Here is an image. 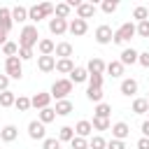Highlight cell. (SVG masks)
I'll list each match as a JSON object with an SVG mask.
<instances>
[{
    "label": "cell",
    "mask_w": 149,
    "mask_h": 149,
    "mask_svg": "<svg viewBox=\"0 0 149 149\" xmlns=\"http://www.w3.org/2000/svg\"><path fill=\"white\" fill-rule=\"evenodd\" d=\"M68 23H70V21H65V19L51 16V19H49V33H51V35H65V33H68Z\"/></svg>",
    "instance_id": "8fae6325"
},
{
    "label": "cell",
    "mask_w": 149,
    "mask_h": 149,
    "mask_svg": "<svg viewBox=\"0 0 149 149\" xmlns=\"http://www.w3.org/2000/svg\"><path fill=\"white\" fill-rule=\"evenodd\" d=\"M14 26V19H12V9L9 7H0V28L5 33H9Z\"/></svg>",
    "instance_id": "e0dca14e"
},
{
    "label": "cell",
    "mask_w": 149,
    "mask_h": 149,
    "mask_svg": "<svg viewBox=\"0 0 149 149\" xmlns=\"http://www.w3.org/2000/svg\"><path fill=\"white\" fill-rule=\"evenodd\" d=\"M54 56H56V58H70V56H72V44H70V42H58Z\"/></svg>",
    "instance_id": "cb8c5ba5"
},
{
    "label": "cell",
    "mask_w": 149,
    "mask_h": 149,
    "mask_svg": "<svg viewBox=\"0 0 149 149\" xmlns=\"http://www.w3.org/2000/svg\"><path fill=\"white\" fill-rule=\"evenodd\" d=\"M72 137H74V128L72 126H61L58 128V140L61 142H72Z\"/></svg>",
    "instance_id": "1f68e13d"
},
{
    "label": "cell",
    "mask_w": 149,
    "mask_h": 149,
    "mask_svg": "<svg viewBox=\"0 0 149 149\" xmlns=\"http://www.w3.org/2000/svg\"><path fill=\"white\" fill-rule=\"evenodd\" d=\"M91 126H93V130H109V128H112L109 119H98V116H93Z\"/></svg>",
    "instance_id": "74e56055"
},
{
    "label": "cell",
    "mask_w": 149,
    "mask_h": 149,
    "mask_svg": "<svg viewBox=\"0 0 149 149\" xmlns=\"http://www.w3.org/2000/svg\"><path fill=\"white\" fill-rule=\"evenodd\" d=\"M137 149H149V137H140L137 140Z\"/></svg>",
    "instance_id": "681fc988"
},
{
    "label": "cell",
    "mask_w": 149,
    "mask_h": 149,
    "mask_svg": "<svg viewBox=\"0 0 149 149\" xmlns=\"http://www.w3.org/2000/svg\"><path fill=\"white\" fill-rule=\"evenodd\" d=\"M54 7H56V5H51V2H40V5H33V7H28V19H30V21H33V26H35V23H40L42 19L54 16Z\"/></svg>",
    "instance_id": "7a4b0ae2"
},
{
    "label": "cell",
    "mask_w": 149,
    "mask_h": 149,
    "mask_svg": "<svg viewBox=\"0 0 149 149\" xmlns=\"http://www.w3.org/2000/svg\"><path fill=\"white\" fill-rule=\"evenodd\" d=\"M107 149H126V142H121V140H114V137H112V140L107 142Z\"/></svg>",
    "instance_id": "f6af8a7d"
},
{
    "label": "cell",
    "mask_w": 149,
    "mask_h": 149,
    "mask_svg": "<svg viewBox=\"0 0 149 149\" xmlns=\"http://www.w3.org/2000/svg\"><path fill=\"white\" fill-rule=\"evenodd\" d=\"M95 9H98V7H95L93 2H81V5L77 7V19H84V21H86V19H91V16L95 14Z\"/></svg>",
    "instance_id": "7402d4cb"
},
{
    "label": "cell",
    "mask_w": 149,
    "mask_h": 149,
    "mask_svg": "<svg viewBox=\"0 0 149 149\" xmlns=\"http://www.w3.org/2000/svg\"><path fill=\"white\" fill-rule=\"evenodd\" d=\"M137 88H140L137 79H133V77H126V79H121V86H119L121 95H126V98H135Z\"/></svg>",
    "instance_id": "9c48e42d"
},
{
    "label": "cell",
    "mask_w": 149,
    "mask_h": 149,
    "mask_svg": "<svg viewBox=\"0 0 149 149\" xmlns=\"http://www.w3.org/2000/svg\"><path fill=\"white\" fill-rule=\"evenodd\" d=\"M14 107H16L19 112H28L33 105H30V98H28V95H16V102H14Z\"/></svg>",
    "instance_id": "d590c367"
},
{
    "label": "cell",
    "mask_w": 149,
    "mask_h": 149,
    "mask_svg": "<svg viewBox=\"0 0 149 149\" xmlns=\"http://www.w3.org/2000/svg\"><path fill=\"white\" fill-rule=\"evenodd\" d=\"M147 9H149V5H147Z\"/></svg>",
    "instance_id": "db71d44e"
},
{
    "label": "cell",
    "mask_w": 149,
    "mask_h": 149,
    "mask_svg": "<svg viewBox=\"0 0 149 149\" xmlns=\"http://www.w3.org/2000/svg\"><path fill=\"white\" fill-rule=\"evenodd\" d=\"M109 114H112V105L109 102H98L95 109H93V116H98V119H109Z\"/></svg>",
    "instance_id": "484cf974"
},
{
    "label": "cell",
    "mask_w": 149,
    "mask_h": 149,
    "mask_svg": "<svg viewBox=\"0 0 149 149\" xmlns=\"http://www.w3.org/2000/svg\"><path fill=\"white\" fill-rule=\"evenodd\" d=\"M128 135H130V126H128L126 121H116V123H112V137H114V140L126 142Z\"/></svg>",
    "instance_id": "30bf717a"
},
{
    "label": "cell",
    "mask_w": 149,
    "mask_h": 149,
    "mask_svg": "<svg viewBox=\"0 0 149 149\" xmlns=\"http://www.w3.org/2000/svg\"><path fill=\"white\" fill-rule=\"evenodd\" d=\"M70 12H72V7H70L68 2H58V5L54 7V16H56V19H65V21H68Z\"/></svg>",
    "instance_id": "4316f807"
},
{
    "label": "cell",
    "mask_w": 149,
    "mask_h": 149,
    "mask_svg": "<svg viewBox=\"0 0 149 149\" xmlns=\"http://www.w3.org/2000/svg\"><path fill=\"white\" fill-rule=\"evenodd\" d=\"M33 56H35L33 49H23V47H19V58H21V61H30Z\"/></svg>",
    "instance_id": "ee69618b"
},
{
    "label": "cell",
    "mask_w": 149,
    "mask_h": 149,
    "mask_svg": "<svg viewBox=\"0 0 149 149\" xmlns=\"http://www.w3.org/2000/svg\"><path fill=\"white\" fill-rule=\"evenodd\" d=\"M86 70H88V74H105V70H107V63L102 61V58H91L88 61V65H86Z\"/></svg>",
    "instance_id": "9a60e30c"
},
{
    "label": "cell",
    "mask_w": 149,
    "mask_h": 149,
    "mask_svg": "<svg viewBox=\"0 0 149 149\" xmlns=\"http://www.w3.org/2000/svg\"><path fill=\"white\" fill-rule=\"evenodd\" d=\"M93 133V126H91V121L88 119H81V121H77L74 123V135H79V137H86L88 140V135Z\"/></svg>",
    "instance_id": "44dd1931"
},
{
    "label": "cell",
    "mask_w": 149,
    "mask_h": 149,
    "mask_svg": "<svg viewBox=\"0 0 149 149\" xmlns=\"http://www.w3.org/2000/svg\"><path fill=\"white\" fill-rule=\"evenodd\" d=\"M68 33L74 35V37L86 35V33H88V21H84V19H72V21L68 23Z\"/></svg>",
    "instance_id": "ba28073f"
},
{
    "label": "cell",
    "mask_w": 149,
    "mask_h": 149,
    "mask_svg": "<svg viewBox=\"0 0 149 149\" xmlns=\"http://www.w3.org/2000/svg\"><path fill=\"white\" fill-rule=\"evenodd\" d=\"M137 58H140V51H135L133 47H126V49L121 51V56H119V61H121V65H123V68H126V65L137 63Z\"/></svg>",
    "instance_id": "7c38bea8"
},
{
    "label": "cell",
    "mask_w": 149,
    "mask_h": 149,
    "mask_svg": "<svg viewBox=\"0 0 149 149\" xmlns=\"http://www.w3.org/2000/svg\"><path fill=\"white\" fill-rule=\"evenodd\" d=\"M9 81H12V79H9L7 74H0V93H2V91H9Z\"/></svg>",
    "instance_id": "7dc6e473"
},
{
    "label": "cell",
    "mask_w": 149,
    "mask_h": 149,
    "mask_svg": "<svg viewBox=\"0 0 149 149\" xmlns=\"http://www.w3.org/2000/svg\"><path fill=\"white\" fill-rule=\"evenodd\" d=\"M70 147H72V149H88V140H86V137L74 135V137H72V142H70Z\"/></svg>",
    "instance_id": "ab89813d"
},
{
    "label": "cell",
    "mask_w": 149,
    "mask_h": 149,
    "mask_svg": "<svg viewBox=\"0 0 149 149\" xmlns=\"http://www.w3.org/2000/svg\"><path fill=\"white\" fill-rule=\"evenodd\" d=\"M135 114H147L149 112V102L147 98H133V107H130Z\"/></svg>",
    "instance_id": "f1b7e54d"
},
{
    "label": "cell",
    "mask_w": 149,
    "mask_h": 149,
    "mask_svg": "<svg viewBox=\"0 0 149 149\" xmlns=\"http://www.w3.org/2000/svg\"><path fill=\"white\" fill-rule=\"evenodd\" d=\"M140 130H142V137H149V119H144V121H142Z\"/></svg>",
    "instance_id": "c3c4849f"
},
{
    "label": "cell",
    "mask_w": 149,
    "mask_h": 149,
    "mask_svg": "<svg viewBox=\"0 0 149 149\" xmlns=\"http://www.w3.org/2000/svg\"><path fill=\"white\" fill-rule=\"evenodd\" d=\"M77 65L72 63V58H56V72H61V74H68L70 77V72L74 70Z\"/></svg>",
    "instance_id": "603a6c76"
},
{
    "label": "cell",
    "mask_w": 149,
    "mask_h": 149,
    "mask_svg": "<svg viewBox=\"0 0 149 149\" xmlns=\"http://www.w3.org/2000/svg\"><path fill=\"white\" fill-rule=\"evenodd\" d=\"M133 19L140 23V21H147L149 19V9H147V5H137L135 9H133Z\"/></svg>",
    "instance_id": "d6a6232c"
},
{
    "label": "cell",
    "mask_w": 149,
    "mask_h": 149,
    "mask_svg": "<svg viewBox=\"0 0 149 149\" xmlns=\"http://www.w3.org/2000/svg\"><path fill=\"white\" fill-rule=\"evenodd\" d=\"M28 137L30 140H47V128H44V123L42 121H37V119H33L30 123H28Z\"/></svg>",
    "instance_id": "52a82bcc"
},
{
    "label": "cell",
    "mask_w": 149,
    "mask_h": 149,
    "mask_svg": "<svg viewBox=\"0 0 149 149\" xmlns=\"http://www.w3.org/2000/svg\"><path fill=\"white\" fill-rule=\"evenodd\" d=\"M30 105H33L35 109H47V107L51 105V93H35V95L30 98Z\"/></svg>",
    "instance_id": "5bb4252c"
},
{
    "label": "cell",
    "mask_w": 149,
    "mask_h": 149,
    "mask_svg": "<svg viewBox=\"0 0 149 149\" xmlns=\"http://www.w3.org/2000/svg\"><path fill=\"white\" fill-rule=\"evenodd\" d=\"M5 42H7V33H5V30H2V28H0V47H2V44H5Z\"/></svg>",
    "instance_id": "f907efd6"
},
{
    "label": "cell",
    "mask_w": 149,
    "mask_h": 149,
    "mask_svg": "<svg viewBox=\"0 0 149 149\" xmlns=\"http://www.w3.org/2000/svg\"><path fill=\"white\" fill-rule=\"evenodd\" d=\"M54 119H56V109H54V107H47V109H40V112H37V121H42L44 126L51 123Z\"/></svg>",
    "instance_id": "f546056e"
},
{
    "label": "cell",
    "mask_w": 149,
    "mask_h": 149,
    "mask_svg": "<svg viewBox=\"0 0 149 149\" xmlns=\"http://www.w3.org/2000/svg\"><path fill=\"white\" fill-rule=\"evenodd\" d=\"M137 35V26L133 23V21H126V23H121L116 30H114V44H126V42H130L133 37Z\"/></svg>",
    "instance_id": "3957f363"
},
{
    "label": "cell",
    "mask_w": 149,
    "mask_h": 149,
    "mask_svg": "<svg viewBox=\"0 0 149 149\" xmlns=\"http://www.w3.org/2000/svg\"><path fill=\"white\" fill-rule=\"evenodd\" d=\"M137 35H140V37H144V40H149V19L137 23Z\"/></svg>",
    "instance_id": "60d3db41"
},
{
    "label": "cell",
    "mask_w": 149,
    "mask_h": 149,
    "mask_svg": "<svg viewBox=\"0 0 149 149\" xmlns=\"http://www.w3.org/2000/svg\"><path fill=\"white\" fill-rule=\"evenodd\" d=\"M42 149H61V140L58 137H47L42 142Z\"/></svg>",
    "instance_id": "b9f144b4"
},
{
    "label": "cell",
    "mask_w": 149,
    "mask_h": 149,
    "mask_svg": "<svg viewBox=\"0 0 149 149\" xmlns=\"http://www.w3.org/2000/svg\"><path fill=\"white\" fill-rule=\"evenodd\" d=\"M93 37H95V42L98 44H112V40H114V30H112V26H107V23H102V26H98L95 28V33H93Z\"/></svg>",
    "instance_id": "8992f818"
},
{
    "label": "cell",
    "mask_w": 149,
    "mask_h": 149,
    "mask_svg": "<svg viewBox=\"0 0 149 149\" xmlns=\"http://www.w3.org/2000/svg\"><path fill=\"white\" fill-rule=\"evenodd\" d=\"M56 116H68V114H72V109H74V105H72V100L70 98H65V100H56Z\"/></svg>",
    "instance_id": "ffe728a7"
},
{
    "label": "cell",
    "mask_w": 149,
    "mask_h": 149,
    "mask_svg": "<svg viewBox=\"0 0 149 149\" xmlns=\"http://www.w3.org/2000/svg\"><path fill=\"white\" fill-rule=\"evenodd\" d=\"M12 19H14V23H23V21H28V7H21V5L12 7Z\"/></svg>",
    "instance_id": "d4e9b609"
},
{
    "label": "cell",
    "mask_w": 149,
    "mask_h": 149,
    "mask_svg": "<svg viewBox=\"0 0 149 149\" xmlns=\"http://www.w3.org/2000/svg\"><path fill=\"white\" fill-rule=\"evenodd\" d=\"M147 119H149V112H147Z\"/></svg>",
    "instance_id": "f5cc1de1"
},
{
    "label": "cell",
    "mask_w": 149,
    "mask_h": 149,
    "mask_svg": "<svg viewBox=\"0 0 149 149\" xmlns=\"http://www.w3.org/2000/svg\"><path fill=\"white\" fill-rule=\"evenodd\" d=\"M40 40H42V37H40V30H37V26H33V23L23 26L21 33H19V47H23V49H33V47H37Z\"/></svg>",
    "instance_id": "6da1fadb"
},
{
    "label": "cell",
    "mask_w": 149,
    "mask_h": 149,
    "mask_svg": "<svg viewBox=\"0 0 149 149\" xmlns=\"http://www.w3.org/2000/svg\"><path fill=\"white\" fill-rule=\"evenodd\" d=\"M88 149H107V140L102 135H93L88 140Z\"/></svg>",
    "instance_id": "8d00e7d4"
},
{
    "label": "cell",
    "mask_w": 149,
    "mask_h": 149,
    "mask_svg": "<svg viewBox=\"0 0 149 149\" xmlns=\"http://www.w3.org/2000/svg\"><path fill=\"white\" fill-rule=\"evenodd\" d=\"M100 9H102L105 14H114V12L119 9V0H102Z\"/></svg>",
    "instance_id": "f35d334b"
},
{
    "label": "cell",
    "mask_w": 149,
    "mask_h": 149,
    "mask_svg": "<svg viewBox=\"0 0 149 149\" xmlns=\"http://www.w3.org/2000/svg\"><path fill=\"white\" fill-rule=\"evenodd\" d=\"M102 95H105V93H102V88H93V86H88V88H86V98H88L91 102H95V105H98V102H102Z\"/></svg>",
    "instance_id": "836d02e7"
},
{
    "label": "cell",
    "mask_w": 149,
    "mask_h": 149,
    "mask_svg": "<svg viewBox=\"0 0 149 149\" xmlns=\"http://www.w3.org/2000/svg\"><path fill=\"white\" fill-rule=\"evenodd\" d=\"M102 74H88V86H93V88H102Z\"/></svg>",
    "instance_id": "7bdbcfd3"
},
{
    "label": "cell",
    "mask_w": 149,
    "mask_h": 149,
    "mask_svg": "<svg viewBox=\"0 0 149 149\" xmlns=\"http://www.w3.org/2000/svg\"><path fill=\"white\" fill-rule=\"evenodd\" d=\"M14 102H16L14 91H2L0 93V107H14Z\"/></svg>",
    "instance_id": "4dcf8cb0"
},
{
    "label": "cell",
    "mask_w": 149,
    "mask_h": 149,
    "mask_svg": "<svg viewBox=\"0 0 149 149\" xmlns=\"http://www.w3.org/2000/svg\"><path fill=\"white\" fill-rule=\"evenodd\" d=\"M147 102H149V95H147Z\"/></svg>",
    "instance_id": "816d5d0a"
},
{
    "label": "cell",
    "mask_w": 149,
    "mask_h": 149,
    "mask_svg": "<svg viewBox=\"0 0 149 149\" xmlns=\"http://www.w3.org/2000/svg\"><path fill=\"white\" fill-rule=\"evenodd\" d=\"M72 84H84V81H88V70L86 68H81V65H77L72 72H70V77H68Z\"/></svg>",
    "instance_id": "d6986e66"
},
{
    "label": "cell",
    "mask_w": 149,
    "mask_h": 149,
    "mask_svg": "<svg viewBox=\"0 0 149 149\" xmlns=\"http://www.w3.org/2000/svg\"><path fill=\"white\" fill-rule=\"evenodd\" d=\"M16 137H19V128H16L14 123H7V126L0 128V140H2V142H14Z\"/></svg>",
    "instance_id": "2e32d148"
},
{
    "label": "cell",
    "mask_w": 149,
    "mask_h": 149,
    "mask_svg": "<svg viewBox=\"0 0 149 149\" xmlns=\"http://www.w3.org/2000/svg\"><path fill=\"white\" fill-rule=\"evenodd\" d=\"M5 74L9 79H21L23 77V61L19 56H9L5 58Z\"/></svg>",
    "instance_id": "5b68a950"
},
{
    "label": "cell",
    "mask_w": 149,
    "mask_h": 149,
    "mask_svg": "<svg viewBox=\"0 0 149 149\" xmlns=\"http://www.w3.org/2000/svg\"><path fill=\"white\" fill-rule=\"evenodd\" d=\"M2 54L9 58V56H19V44L16 42H12V40H7L5 44H2Z\"/></svg>",
    "instance_id": "e575fe53"
},
{
    "label": "cell",
    "mask_w": 149,
    "mask_h": 149,
    "mask_svg": "<svg viewBox=\"0 0 149 149\" xmlns=\"http://www.w3.org/2000/svg\"><path fill=\"white\" fill-rule=\"evenodd\" d=\"M37 51H40V56H54V51H56V42L49 40V37H42L40 44H37Z\"/></svg>",
    "instance_id": "ac0fdd59"
},
{
    "label": "cell",
    "mask_w": 149,
    "mask_h": 149,
    "mask_svg": "<svg viewBox=\"0 0 149 149\" xmlns=\"http://www.w3.org/2000/svg\"><path fill=\"white\" fill-rule=\"evenodd\" d=\"M105 72H107L109 77H114V79H116V77H121V74H123V65H121V61H109Z\"/></svg>",
    "instance_id": "83f0119b"
},
{
    "label": "cell",
    "mask_w": 149,
    "mask_h": 149,
    "mask_svg": "<svg viewBox=\"0 0 149 149\" xmlns=\"http://www.w3.org/2000/svg\"><path fill=\"white\" fill-rule=\"evenodd\" d=\"M137 63H140L142 68H147V70H149V51H142V54H140V58H137Z\"/></svg>",
    "instance_id": "bcb514c9"
},
{
    "label": "cell",
    "mask_w": 149,
    "mask_h": 149,
    "mask_svg": "<svg viewBox=\"0 0 149 149\" xmlns=\"http://www.w3.org/2000/svg\"><path fill=\"white\" fill-rule=\"evenodd\" d=\"M72 86H74V84H72L68 77H63V79H56V81L51 84V91H49V93H51V98H56V100H65V98L72 93Z\"/></svg>",
    "instance_id": "277c9868"
},
{
    "label": "cell",
    "mask_w": 149,
    "mask_h": 149,
    "mask_svg": "<svg viewBox=\"0 0 149 149\" xmlns=\"http://www.w3.org/2000/svg\"><path fill=\"white\" fill-rule=\"evenodd\" d=\"M37 70L40 72H54L56 70V56H37Z\"/></svg>",
    "instance_id": "4fadbf2b"
}]
</instances>
